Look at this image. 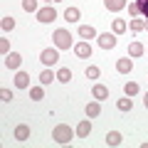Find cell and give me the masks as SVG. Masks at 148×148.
<instances>
[{"label":"cell","instance_id":"5","mask_svg":"<svg viewBox=\"0 0 148 148\" xmlns=\"http://www.w3.org/2000/svg\"><path fill=\"white\" fill-rule=\"evenodd\" d=\"M96 40H99V47H104V49H114L116 47V35H114V32H101Z\"/></svg>","mask_w":148,"mask_h":148},{"label":"cell","instance_id":"27","mask_svg":"<svg viewBox=\"0 0 148 148\" xmlns=\"http://www.w3.org/2000/svg\"><path fill=\"white\" fill-rule=\"evenodd\" d=\"M116 106H119V111H131L133 109V101H131V96H126V99H119Z\"/></svg>","mask_w":148,"mask_h":148},{"label":"cell","instance_id":"31","mask_svg":"<svg viewBox=\"0 0 148 148\" xmlns=\"http://www.w3.org/2000/svg\"><path fill=\"white\" fill-rule=\"evenodd\" d=\"M0 52H3V54H10V42H8V40H0Z\"/></svg>","mask_w":148,"mask_h":148},{"label":"cell","instance_id":"22","mask_svg":"<svg viewBox=\"0 0 148 148\" xmlns=\"http://www.w3.org/2000/svg\"><path fill=\"white\" fill-rule=\"evenodd\" d=\"M30 99L32 101H42L45 99V86L40 84V86H30Z\"/></svg>","mask_w":148,"mask_h":148},{"label":"cell","instance_id":"2","mask_svg":"<svg viewBox=\"0 0 148 148\" xmlns=\"http://www.w3.org/2000/svg\"><path fill=\"white\" fill-rule=\"evenodd\" d=\"M52 40H54V47L57 49H69L72 47V32L69 30H54V35H52Z\"/></svg>","mask_w":148,"mask_h":148},{"label":"cell","instance_id":"16","mask_svg":"<svg viewBox=\"0 0 148 148\" xmlns=\"http://www.w3.org/2000/svg\"><path fill=\"white\" fill-rule=\"evenodd\" d=\"M79 37L82 40H94V37H99V35H96V30L91 25H79Z\"/></svg>","mask_w":148,"mask_h":148},{"label":"cell","instance_id":"35","mask_svg":"<svg viewBox=\"0 0 148 148\" xmlns=\"http://www.w3.org/2000/svg\"><path fill=\"white\" fill-rule=\"evenodd\" d=\"M146 30H148V20H146Z\"/></svg>","mask_w":148,"mask_h":148},{"label":"cell","instance_id":"20","mask_svg":"<svg viewBox=\"0 0 148 148\" xmlns=\"http://www.w3.org/2000/svg\"><path fill=\"white\" fill-rule=\"evenodd\" d=\"M57 82H62V84H69V82H72V69H67V67L57 69Z\"/></svg>","mask_w":148,"mask_h":148},{"label":"cell","instance_id":"23","mask_svg":"<svg viewBox=\"0 0 148 148\" xmlns=\"http://www.w3.org/2000/svg\"><path fill=\"white\" fill-rule=\"evenodd\" d=\"M128 27H131V32L136 35V32L146 30V20H138V17H133V20H128Z\"/></svg>","mask_w":148,"mask_h":148},{"label":"cell","instance_id":"3","mask_svg":"<svg viewBox=\"0 0 148 148\" xmlns=\"http://www.w3.org/2000/svg\"><path fill=\"white\" fill-rule=\"evenodd\" d=\"M57 20V10H54V5H45L37 10V22H45V25H49V22Z\"/></svg>","mask_w":148,"mask_h":148},{"label":"cell","instance_id":"7","mask_svg":"<svg viewBox=\"0 0 148 148\" xmlns=\"http://www.w3.org/2000/svg\"><path fill=\"white\" fill-rule=\"evenodd\" d=\"M74 54L82 57V59H89L91 57V45L89 42H77V45H74Z\"/></svg>","mask_w":148,"mask_h":148},{"label":"cell","instance_id":"6","mask_svg":"<svg viewBox=\"0 0 148 148\" xmlns=\"http://www.w3.org/2000/svg\"><path fill=\"white\" fill-rule=\"evenodd\" d=\"M3 64H5L8 69H20V64H22V57H20L17 52H10V54H5Z\"/></svg>","mask_w":148,"mask_h":148},{"label":"cell","instance_id":"15","mask_svg":"<svg viewBox=\"0 0 148 148\" xmlns=\"http://www.w3.org/2000/svg\"><path fill=\"white\" fill-rule=\"evenodd\" d=\"M111 30H114V35H123L128 30V22L121 20V17H116V20H111Z\"/></svg>","mask_w":148,"mask_h":148},{"label":"cell","instance_id":"28","mask_svg":"<svg viewBox=\"0 0 148 148\" xmlns=\"http://www.w3.org/2000/svg\"><path fill=\"white\" fill-rule=\"evenodd\" d=\"M22 10L25 12H37L40 5H37V0H22Z\"/></svg>","mask_w":148,"mask_h":148},{"label":"cell","instance_id":"30","mask_svg":"<svg viewBox=\"0 0 148 148\" xmlns=\"http://www.w3.org/2000/svg\"><path fill=\"white\" fill-rule=\"evenodd\" d=\"M0 99L5 101V104H10V101L15 99V96H12V91H10V89H0Z\"/></svg>","mask_w":148,"mask_h":148},{"label":"cell","instance_id":"8","mask_svg":"<svg viewBox=\"0 0 148 148\" xmlns=\"http://www.w3.org/2000/svg\"><path fill=\"white\" fill-rule=\"evenodd\" d=\"M12 136H15V141H27V138H30V126H27V123H17L15 126V131H12Z\"/></svg>","mask_w":148,"mask_h":148},{"label":"cell","instance_id":"12","mask_svg":"<svg viewBox=\"0 0 148 148\" xmlns=\"http://www.w3.org/2000/svg\"><path fill=\"white\" fill-rule=\"evenodd\" d=\"M133 69V59H128V57H121V59H116V72H121V74H128Z\"/></svg>","mask_w":148,"mask_h":148},{"label":"cell","instance_id":"10","mask_svg":"<svg viewBox=\"0 0 148 148\" xmlns=\"http://www.w3.org/2000/svg\"><path fill=\"white\" fill-rule=\"evenodd\" d=\"M84 114H86V116H89V119H96V116H99V114H101V101H89V104H86L84 106Z\"/></svg>","mask_w":148,"mask_h":148},{"label":"cell","instance_id":"14","mask_svg":"<svg viewBox=\"0 0 148 148\" xmlns=\"http://www.w3.org/2000/svg\"><path fill=\"white\" fill-rule=\"evenodd\" d=\"M104 5H106V10L119 12V10H123V8L128 5V0H104Z\"/></svg>","mask_w":148,"mask_h":148},{"label":"cell","instance_id":"26","mask_svg":"<svg viewBox=\"0 0 148 148\" xmlns=\"http://www.w3.org/2000/svg\"><path fill=\"white\" fill-rule=\"evenodd\" d=\"M84 74H86V79H99V77H101V69L94 67V64H89V67L84 69Z\"/></svg>","mask_w":148,"mask_h":148},{"label":"cell","instance_id":"4","mask_svg":"<svg viewBox=\"0 0 148 148\" xmlns=\"http://www.w3.org/2000/svg\"><path fill=\"white\" fill-rule=\"evenodd\" d=\"M40 62L45 64V67H52V64L59 62V49L57 47H47L42 49V54H40Z\"/></svg>","mask_w":148,"mask_h":148},{"label":"cell","instance_id":"17","mask_svg":"<svg viewBox=\"0 0 148 148\" xmlns=\"http://www.w3.org/2000/svg\"><path fill=\"white\" fill-rule=\"evenodd\" d=\"M54 79H57V72H52V69H42V74H40V84H42V86L52 84Z\"/></svg>","mask_w":148,"mask_h":148},{"label":"cell","instance_id":"34","mask_svg":"<svg viewBox=\"0 0 148 148\" xmlns=\"http://www.w3.org/2000/svg\"><path fill=\"white\" fill-rule=\"evenodd\" d=\"M52 3H62V0H52Z\"/></svg>","mask_w":148,"mask_h":148},{"label":"cell","instance_id":"24","mask_svg":"<svg viewBox=\"0 0 148 148\" xmlns=\"http://www.w3.org/2000/svg\"><path fill=\"white\" fill-rule=\"evenodd\" d=\"M138 91H141V86H138L136 82H126V84H123V94L126 96H136Z\"/></svg>","mask_w":148,"mask_h":148},{"label":"cell","instance_id":"25","mask_svg":"<svg viewBox=\"0 0 148 148\" xmlns=\"http://www.w3.org/2000/svg\"><path fill=\"white\" fill-rule=\"evenodd\" d=\"M0 27H3V32H10V30H15V17L5 15L3 20H0Z\"/></svg>","mask_w":148,"mask_h":148},{"label":"cell","instance_id":"11","mask_svg":"<svg viewBox=\"0 0 148 148\" xmlns=\"http://www.w3.org/2000/svg\"><path fill=\"white\" fill-rule=\"evenodd\" d=\"M89 133H91V121H89V116H86L84 121H79V126H77V136L79 138H89Z\"/></svg>","mask_w":148,"mask_h":148},{"label":"cell","instance_id":"36","mask_svg":"<svg viewBox=\"0 0 148 148\" xmlns=\"http://www.w3.org/2000/svg\"><path fill=\"white\" fill-rule=\"evenodd\" d=\"M146 52H148V49H146Z\"/></svg>","mask_w":148,"mask_h":148},{"label":"cell","instance_id":"1","mask_svg":"<svg viewBox=\"0 0 148 148\" xmlns=\"http://www.w3.org/2000/svg\"><path fill=\"white\" fill-rule=\"evenodd\" d=\"M74 136H77V131H72L67 123H57V126L52 128V138H54V143H59V146H67Z\"/></svg>","mask_w":148,"mask_h":148},{"label":"cell","instance_id":"9","mask_svg":"<svg viewBox=\"0 0 148 148\" xmlns=\"http://www.w3.org/2000/svg\"><path fill=\"white\" fill-rule=\"evenodd\" d=\"M91 96H94L96 101L109 99V86H104V84H94V86H91Z\"/></svg>","mask_w":148,"mask_h":148},{"label":"cell","instance_id":"33","mask_svg":"<svg viewBox=\"0 0 148 148\" xmlns=\"http://www.w3.org/2000/svg\"><path fill=\"white\" fill-rule=\"evenodd\" d=\"M143 106L148 109V91H146V96H143Z\"/></svg>","mask_w":148,"mask_h":148},{"label":"cell","instance_id":"32","mask_svg":"<svg viewBox=\"0 0 148 148\" xmlns=\"http://www.w3.org/2000/svg\"><path fill=\"white\" fill-rule=\"evenodd\" d=\"M126 8H128V12H131L133 17H138V8H136V3H128Z\"/></svg>","mask_w":148,"mask_h":148},{"label":"cell","instance_id":"13","mask_svg":"<svg viewBox=\"0 0 148 148\" xmlns=\"http://www.w3.org/2000/svg\"><path fill=\"white\" fill-rule=\"evenodd\" d=\"M15 86L17 89H30V74L27 72H17L15 74Z\"/></svg>","mask_w":148,"mask_h":148},{"label":"cell","instance_id":"19","mask_svg":"<svg viewBox=\"0 0 148 148\" xmlns=\"http://www.w3.org/2000/svg\"><path fill=\"white\" fill-rule=\"evenodd\" d=\"M79 17H82L79 8H67V10H64V20L67 22H79Z\"/></svg>","mask_w":148,"mask_h":148},{"label":"cell","instance_id":"18","mask_svg":"<svg viewBox=\"0 0 148 148\" xmlns=\"http://www.w3.org/2000/svg\"><path fill=\"white\" fill-rule=\"evenodd\" d=\"M121 141H123V136L119 131H109L106 133V146H121Z\"/></svg>","mask_w":148,"mask_h":148},{"label":"cell","instance_id":"21","mask_svg":"<svg viewBox=\"0 0 148 148\" xmlns=\"http://www.w3.org/2000/svg\"><path fill=\"white\" fill-rule=\"evenodd\" d=\"M143 52H146V47H143L141 42H131L128 45V57H141Z\"/></svg>","mask_w":148,"mask_h":148},{"label":"cell","instance_id":"29","mask_svg":"<svg viewBox=\"0 0 148 148\" xmlns=\"http://www.w3.org/2000/svg\"><path fill=\"white\" fill-rule=\"evenodd\" d=\"M136 8H138V15L148 20V0H136Z\"/></svg>","mask_w":148,"mask_h":148}]
</instances>
